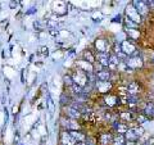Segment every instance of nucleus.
<instances>
[{
	"label": "nucleus",
	"mask_w": 154,
	"mask_h": 145,
	"mask_svg": "<svg viewBox=\"0 0 154 145\" xmlns=\"http://www.w3.org/2000/svg\"><path fill=\"white\" fill-rule=\"evenodd\" d=\"M60 126L64 128V131H81V125L76 119H71L66 116L60 117Z\"/></svg>",
	"instance_id": "f257e3e1"
},
{
	"label": "nucleus",
	"mask_w": 154,
	"mask_h": 145,
	"mask_svg": "<svg viewBox=\"0 0 154 145\" xmlns=\"http://www.w3.org/2000/svg\"><path fill=\"white\" fill-rule=\"evenodd\" d=\"M121 50L126 57H132V55H139L137 46L132 40H125L121 42Z\"/></svg>",
	"instance_id": "f03ea898"
},
{
	"label": "nucleus",
	"mask_w": 154,
	"mask_h": 145,
	"mask_svg": "<svg viewBox=\"0 0 154 145\" xmlns=\"http://www.w3.org/2000/svg\"><path fill=\"white\" fill-rule=\"evenodd\" d=\"M71 77H72V80H73V84L81 86V88H85V86L89 84L88 73H85V72L80 71V69H76L73 73L71 75Z\"/></svg>",
	"instance_id": "7ed1b4c3"
},
{
	"label": "nucleus",
	"mask_w": 154,
	"mask_h": 145,
	"mask_svg": "<svg viewBox=\"0 0 154 145\" xmlns=\"http://www.w3.org/2000/svg\"><path fill=\"white\" fill-rule=\"evenodd\" d=\"M125 63H126L128 69H139V68H143L144 62L140 55H132V57H127Z\"/></svg>",
	"instance_id": "20e7f679"
},
{
	"label": "nucleus",
	"mask_w": 154,
	"mask_h": 145,
	"mask_svg": "<svg viewBox=\"0 0 154 145\" xmlns=\"http://www.w3.org/2000/svg\"><path fill=\"white\" fill-rule=\"evenodd\" d=\"M113 84L110 81H96L95 82V90L98 91V94L100 95H107L109 94V91L112 90Z\"/></svg>",
	"instance_id": "39448f33"
},
{
	"label": "nucleus",
	"mask_w": 154,
	"mask_h": 145,
	"mask_svg": "<svg viewBox=\"0 0 154 145\" xmlns=\"http://www.w3.org/2000/svg\"><path fill=\"white\" fill-rule=\"evenodd\" d=\"M94 46L96 49V53H109L110 54V45L107 39H104V37L96 39L94 42Z\"/></svg>",
	"instance_id": "423d86ee"
},
{
	"label": "nucleus",
	"mask_w": 154,
	"mask_h": 145,
	"mask_svg": "<svg viewBox=\"0 0 154 145\" xmlns=\"http://www.w3.org/2000/svg\"><path fill=\"white\" fill-rule=\"evenodd\" d=\"M103 101L104 104L107 105V108H117L121 105V101H119V96L114 95V94H107L103 96Z\"/></svg>",
	"instance_id": "0eeeda50"
},
{
	"label": "nucleus",
	"mask_w": 154,
	"mask_h": 145,
	"mask_svg": "<svg viewBox=\"0 0 154 145\" xmlns=\"http://www.w3.org/2000/svg\"><path fill=\"white\" fill-rule=\"evenodd\" d=\"M126 18L131 19L132 22L137 23V25H140L141 23V16L137 13V11L135 9V7L132 5V4H128V5L126 7Z\"/></svg>",
	"instance_id": "6e6552de"
},
{
	"label": "nucleus",
	"mask_w": 154,
	"mask_h": 145,
	"mask_svg": "<svg viewBox=\"0 0 154 145\" xmlns=\"http://www.w3.org/2000/svg\"><path fill=\"white\" fill-rule=\"evenodd\" d=\"M132 5L135 7V9L137 11V13L141 16V18L143 17H146L148 14H149V5H148V2H132Z\"/></svg>",
	"instance_id": "1a4fd4ad"
},
{
	"label": "nucleus",
	"mask_w": 154,
	"mask_h": 145,
	"mask_svg": "<svg viewBox=\"0 0 154 145\" xmlns=\"http://www.w3.org/2000/svg\"><path fill=\"white\" fill-rule=\"evenodd\" d=\"M76 67H77V69H80V71H82L85 72V73H94V64H91L89 63V62H86L84 59H79L76 62Z\"/></svg>",
	"instance_id": "9d476101"
},
{
	"label": "nucleus",
	"mask_w": 154,
	"mask_h": 145,
	"mask_svg": "<svg viewBox=\"0 0 154 145\" xmlns=\"http://www.w3.org/2000/svg\"><path fill=\"white\" fill-rule=\"evenodd\" d=\"M60 145H76V140L73 136L69 134V131H62L60 132V139H59Z\"/></svg>",
	"instance_id": "9b49d317"
},
{
	"label": "nucleus",
	"mask_w": 154,
	"mask_h": 145,
	"mask_svg": "<svg viewBox=\"0 0 154 145\" xmlns=\"http://www.w3.org/2000/svg\"><path fill=\"white\" fill-rule=\"evenodd\" d=\"M140 93H141V85L137 81H132L127 85V95L139 96Z\"/></svg>",
	"instance_id": "f8f14e48"
},
{
	"label": "nucleus",
	"mask_w": 154,
	"mask_h": 145,
	"mask_svg": "<svg viewBox=\"0 0 154 145\" xmlns=\"http://www.w3.org/2000/svg\"><path fill=\"white\" fill-rule=\"evenodd\" d=\"M136 114L137 113H135V112H131V110H126V112H121L118 114V118L121 122L123 123H130V122H132V121L136 119Z\"/></svg>",
	"instance_id": "ddd939ff"
},
{
	"label": "nucleus",
	"mask_w": 154,
	"mask_h": 145,
	"mask_svg": "<svg viewBox=\"0 0 154 145\" xmlns=\"http://www.w3.org/2000/svg\"><path fill=\"white\" fill-rule=\"evenodd\" d=\"M112 128H113L117 134L125 135V134L127 132V130H128L130 127H128L127 123H123V122H121L119 119H117V121H114V122H112Z\"/></svg>",
	"instance_id": "4468645a"
},
{
	"label": "nucleus",
	"mask_w": 154,
	"mask_h": 145,
	"mask_svg": "<svg viewBox=\"0 0 154 145\" xmlns=\"http://www.w3.org/2000/svg\"><path fill=\"white\" fill-rule=\"evenodd\" d=\"M95 59L96 62L103 66L104 68H108V64H109V53H96L95 54Z\"/></svg>",
	"instance_id": "2eb2a0df"
},
{
	"label": "nucleus",
	"mask_w": 154,
	"mask_h": 145,
	"mask_svg": "<svg viewBox=\"0 0 154 145\" xmlns=\"http://www.w3.org/2000/svg\"><path fill=\"white\" fill-rule=\"evenodd\" d=\"M121 63V60H119V58L113 54V53H110L109 54V64H108V69L110 72H114V71H118V66Z\"/></svg>",
	"instance_id": "dca6fc26"
},
{
	"label": "nucleus",
	"mask_w": 154,
	"mask_h": 145,
	"mask_svg": "<svg viewBox=\"0 0 154 145\" xmlns=\"http://www.w3.org/2000/svg\"><path fill=\"white\" fill-rule=\"evenodd\" d=\"M66 117H68L71 119H80L81 117H82V114L80 113L79 109H76L73 107H71V105H68V107L66 108Z\"/></svg>",
	"instance_id": "f3484780"
},
{
	"label": "nucleus",
	"mask_w": 154,
	"mask_h": 145,
	"mask_svg": "<svg viewBox=\"0 0 154 145\" xmlns=\"http://www.w3.org/2000/svg\"><path fill=\"white\" fill-rule=\"evenodd\" d=\"M95 77H96V81H110V79H112V72L108 68H104L100 72H96Z\"/></svg>",
	"instance_id": "a211bd4d"
},
{
	"label": "nucleus",
	"mask_w": 154,
	"mask_h": 145,
	"mask_svg": "<svg viewBox=\"0 0 154 145\" xmlns=\"http://www.w3.org/2000/svg\"><path fill=\"white\" fill-rule=\"evenodd\" d=\"M143 114L145 116L146 118H153V114H154V103L152 101H146L145 105H144V108L141 109Z\"/></svg>",
	"instance_id": "6ab92c4d"
},
{
	"label": "nucleus",
	"mask_w": 154,
	"mask_h": 145,
	"mask_svg": "<svg viewBox=\"0 0 154 145\" xmlns=\"http://www.w3.org/2000/svg\"><path fill=\"white\" fill-rule=\"evenodd\" d=\"M125 139H126V141H135V143H137L139 139H140V136H139L137 132L135 131L134 127H130L127 130V132L125 134Z\"/></svg>",
	"instance_id": "aec40b11"
},
{
	"label": "nucleus",
	"mask_w": 154,
	"mask_h": 145,
	"mask_svg": "<svg viewBox=\"0 0 154 145\" xmlns=\"http://www.w3.org/2000/svg\"><path fill=\"white\" fill-rule=\"evenodd\" d=\"M113 136L112 134H102L99 136V145H112L113 144Z\"/></svg>",
	"instance_id": "412c9836"
},
{
	"label": "nucleus",
	"mask_w": 154,
	"mask_h": 145,
	"mask_svg": "<svg viewBox=\"0 0 154 145\" xmlns=\"http://www.w3.org/2000/svg\"><path fill=\"white\" fill-rule=\"evenodd\" d=\"M127 30V35H128V40L136 41L139 37H140V31L139 28H126Z\"/></svg>",
	"instance_id": "4be33fe9"
},
{
	"label": "nucleus",
	"mask_w": 154,
	"mask_h": 145,
	"mask_svg": "<svg viewBox=\"0 0 154 145\" xmlns=\"http://www.w3.org/2000/svg\"><path fill=\"white\" fill-rule=\"evenodd\" d=\"M69 134L73 136L76 143H82V141H86V139H88V136L82 131H69Z\"/></svg>",
	"instance_id": "5701e85b"
},
{
	"label": "nucleus",
	"mask_w": 154,
	"mask_h": 145,
	"mask_svg": "<svg viewBox=\"0 0 154 145\" xmlns=\"http://www.w3.org/2000/svg\"><path fill=\"white\" fill-rule=\"evenodd\" d=\"M81 59L89 62V63H91V64H95V62H96L95 54H93V53L89 51V50H85V51L82 53V58H81Z\"/></svg>",
	"instance_id": "b1692460"
},
{
	"label": "nucleus",
	"mask_w": 154,
	"mask_h": 145,
	"mask_svg": "<svg viewBox=\"0 0 154 145\" xmlns=\"http://www.w3.org/2000/svg\"><path fill=\"white\" fill-rule=\"evenodd\" d=\"M126 144V139H125V135H114L113 136V144L112 145H125Z\"/></svg>",
	"instance_id": "393cba45"
},
{
	"label": "nucleus",
	"mask_w": 154,
	"mask_h": 145,
	"mask_svg": "<svg viewBox=\"0 0 154 145\" xmlns=\"http://www.w3.org/2000/svg\"><path fill=\"white\" fill-rule=\"evenodd\" d=\"M71 103H72V101H71V98H69V96H67L66 94H62V95H60V105H62L63 108H66V107H68V105H71Z\"/></svg>",
	"instance_id": "a878e982"
},
{
	"label": "nucleus",
	"mask_w": 154,
	"mask_h": 145,
	"mask_svg": "<svg viewBox=\"0 0 154 145\" xmlns=\"http://www.w3.org/2000/svg\"><path fill=\"white\" fill-rule=\"evenodd\" d=\"M69 90H71V93L73 94V95H79V94H82L84 93V88H81V86H79V85H75V84L71 86Z\"/></svg>",
	"instance_id": "bb28decb"
},
{
	"label": "nucleus",
	"mask_w": 154,
	"mask_h": 145,
	"mask_svg": "<svg viewBox=\"0 0 154 145\" xmlns=\"http://www.w3.org/2000/svg\"><path fill=\"white\" fill-rule=\"evenodd\" d=\"M125 26H126V28H139V26H140V25H137V23L132 22L131 19L126 18V19H125Z\"/></svg>",
	"instance_id": "cd10ccee"
},
{
	"label": "nucleus",
	"mask_w": 154,
	"mask_h": 145,
	"mask_svg": "<svg viewBox=\"0 0 154 145\" xmlns=\"http://www.w3.org/2000/svg\"><path fill=\"white\" fill-rule=\"evenodd\" d=\"M135 121H136V122L139 123V126H140V125H143L144 122H146V121H148V118H146V117H145V116H144V114L137 113V114H136V119H135Z\"/></svg>",
	"instance_id": "c85d7f7f"
},
{
	"label": "nucleus",
	"mask_w": 154,
	"mask_h": 145,
	"mask_svg": "<svg viewBox=\"0 0 154 145\" xmlns=\"http://www.w3.org/2000/svg\"><path fill=\"white\" fill-rule=\"evenodd\" d=\"M63 81H64V84L68 86V88H71V86L73 85V80H72L71 75H66V76L63 77Z\"/></svg>",
	"instance_id": "c756f323"
},
{
	"label": "nucleus",
	"mask_w": 154,
	"mask_h": 145,
	"mask_svg": "<svg viewBox=\"0 0 154 145\" xmlns=\"http://www.w3.org/2000/svg\"><path fill=\"white\" fill-rule=\"evenodd\" d=\"M86 144L88 145H98L96 140L94 137H90V136H88V139H86Z\"/></svg>",
	"instance_id": "7c9ffc66"
},
{
	"label": "nucleus",
	"mask_w": 154,
	"mask_h": 145,
	"mask_svg": "<svg viewBox=\"0 0 154 145\" xmlns=\"http://www.w3.org/2000/svg\"><path fill=\"white\" fill-rule=\"evenodd\" d=\"M141 145H154V136H150L149 139H146Z\"/></svg>",
	"instance_id": "2f4dec72"
},
{
	"label": "nucleus",
	"mask_w": 154,
	"mask_h": 145,
	"mask_svg": "<svg viewBox=\"0 0 154 145\" xmlns=\"http://www.w3.org/2000/svg\"><path fill=\"white\" fill-rule=\"evenodd\" d=\"M40 51H41V54L45 55V57L49 55V49H48L46 46H41V48H40Z\"/></svg>",
	"instance_id": "473e14b6"
},
{
	"label": "nucleus",
	"mask_w": 154,
	"mask_h": 145,
	"mask_svg": "<svg viewBox=\"0 0 154 145\" xmlns=\"http://www.w3.org/2000/svg\"><path fill=\"white\" fill-rule=\"evenodd\" d=\"M49 33H50L51 36H58V33H59V32H58L57 28H54V27H50V28H49Z\"/></svg>",
	"instance_id": "72a5a7b5"
},
{
	"label": "nucleus",
	"mask_w": 154,
	"mask_h": 145,
	"mask_svg": "<svg viewBox=\"0 0 154 145\" xmlns=\"http://www.w3.org/2000/svg\"><path fill=\"white\" fill-rule=\"evenodd\" d=\"M33 26H35V28H36V30H38V31L42 30V26L40 25V22H35V25H33Z\"/></svg>",
	"instance_id": "f704fd0d"
},
{
	"label": "nucleus",
	"mask_w": 154,
	"mask_h": 145,
	"mask_svg": "<svg viewBox=\"0 0 154 145\" xmlns=\"http://www.w3.org/2000/svg\"><path fill=\"white\" fill-rule=\"evenodd\" d=\"M125 145H137V143H135V141H126V144Z\"/></svg>",
	"instance_id": "c9c22d12"
},
{
	"label": "nucleus",
	"mask_w": 154,
	"mask_h": 145,
	"mask_svg": "<svg viewBox=\"0 0 154 145\" xmlns=\"http://www.w3.org/2000/svg\"><path fill=\"white\" fill-rule=\"evenodd\" d=\"M76 145H88L86 141H82V143H76Z\"/></svg>",
	"instance_id": "e433bc0d"
}]
</instances>
